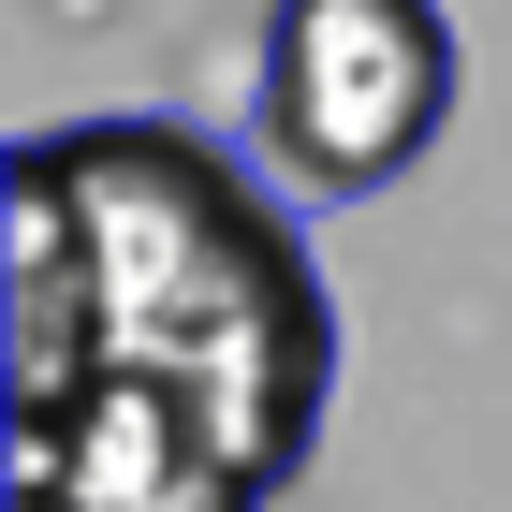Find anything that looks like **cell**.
I'll use <instances>...</instances> for the list:
<instances>
[{
    "mask_svg": "<svg viewBox=\"0 0 512 512\" xmlns=\"http://www.w3.org/2000/svg\"><path fill=\"white\" fill-rule=\"evenodd\" d=\"M15 512H278L337 410V293L249 161L191 118L15 147Z\"/></svg>",
    "mask_w": 512,
    "mask_h": 512,
    "instance_id": "1",
    "label": "cell"
},
{
    "mask_svg": "<svg viewBox=\"0 0 512 512\" xmlns=\"http://www.w3.org/2000/svg\"><path fill=\"white\" fill-rule=\"evenodd\" d=\"M454 132V15L439 0H264L249 147L308 191H395Z\"/></svg>",
    "mask_w": 512,
    "mask_h": 512,
    "instance_id": "2",
    "label": "cell"
}]
</instances>
